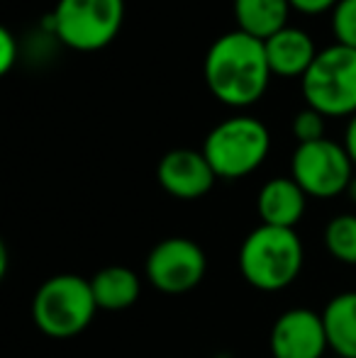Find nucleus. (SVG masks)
<instances>
[{
    "instance_id": "obj_15",
    "label": "nucleus",
    "mask_w": 356,
    "mask_h": 358,
    "mask_svg": "<svg viewBox=\"0 0 356 358\" xmlns=\"http://www.w3.org/2000/svg\"><path fill=\"white\" fill-rule=\"evenodd\" d=\"M329 349L339 358H356V292H339L322 312Z\"/></svg>"
},
{
    "instance_id": "obj_22",
    "label": "nucleus",
    "mask_w": 356,
    "mask_h": 358,
    "mask_svg": "<svg viewBox=\"0 0 356 358\" xmlns=\"http://www.w3.org/2000/svg\"><path fill=\"white\" fill-rule=\"evenodd\" d=\"M347 195H349V200L352 203H356V176L352 178V183H349V188H347Z\"/></svg>"
},
{
    "instance_id": "obj_21",
    "label": "nucleus",
    "mask_w": 356,
    "mask_h": 358,
    "mask_svg": "<svg viewBox=\"0 0 356 358\" xmlns=\"http://www.w3.org/2000/svg\"><path fill=\"white\" fill-rule=\"evenodd\" d=\"M344 149H347L349 159H352V164L356 166V115L349 117L347 132H344Z\"/></svg>"
},
{
    "instance_id": "obj_16",
    "label": "nucleus",
    "mask_w": 356,
    "mask_h": 358,
    "mask_svg": "<svg viewBox=\"0 0 356 358\" xmlns=\"http://www.w3.org/2000/svg\"><path fill=\"white\" fill-rule=\"evenodd\" d=\"M325 246L339 264L356 266V215H337L325 227Z\"/></svg>"
},
{
    "instance_id": "obj_14",
    "label": "nucleus",
    "mask_w": 356,
    "mask_h": 358,
    "mask_svg": "<svg viewBox=\"0 0 356 358\" xmlns=\"http://www.w3.org/2000/svg\"><path fill=\"white\" fill-rule=\"evenodd\" d=\"M288 0H234L237 29L266 42L276 32L288 27Z\"/></svg>"
},
{
    "instance_id": "obj_12",
    "label": "nucleus",
    "mask_w": 356,
    "mask_h": 358,
    "mask_svg": "<svg viewBox=\"0 0 356 358\" xmlns=\"http://www.w3.org/2000/svg\"><path fill=\"white\" fill-rule=\"evenodd\" d=\"M305 203L308 195L295 183L293 178H273L262 185L257 198V210L262 217V224L283 227V229H295L305 215Z\"/></svg>"
},
{
    "instance_id": "obj_6",
    "label": "nucleus",
    "mask_w": 356,
    "mask_h": 358,
    "mask_svg": "<svg viewBox=\"0 0 356 358\" xmlns=\"http://www.w3.org/2000/svg\"><path fill=\"white\" fill-rule=\"evenodd\" d=\"M124 0H59L49 15L52 32L73 52H98L120 34Z\"/></svg>"
},
{
    "instance_id": "obj_5",
    "label": "nucleus",
    "mask_w": 356,
    "mask_h": 358,
    "mask_svg": "<svg viewBox=\"0 0 356 358\" xmlns=\"http://www.w3.org/2000/svg\"><path fill=\"white\" fill-rule=\"evenodd\" d=\"M308 108L325 117L356 115V49L332 44L318 52L313 66L300 78Z\"/></svg>"
},
{
    "instance_id": "obj_4",
    "label": "nucleus",
    "mask_w": 356,
    "mask_h": 358,
    "mask_svg": "<svg viewBox=\"0 0 356 358\" xmlns=\"http://www.w3.org/2000/svg\"><path fill=\"white\" fill-rule=\"evenodd\" d=\"M271 134L262 120L252 115H234L222 120L205 137L203 154L210 161L215 176L237 180L254 173L266 161Z\"/></svg>"
},
{
    "instance_id": "obj_2",
    "label": "nucleus",
    "mask_w": 356,
    "mask_h": 358,
    "mask_svg": "<svg viewBox=\"0 0 356 358\" xmlns=\"http://www.w3.org/2000/svg\"><path fill=\"white\" fill-rule=\"evenodd\" d=\"M303 241L295 229L259 224L247 234L239 249L242 278L257 290H283L300 275Z\"/></svg>"
},
{
    "instance_id": "obj_1",
    "label": "nucleus",
    "mask_w": 356,
    "mask_h": 358,
    "mask_svg": "<svg viewBox=\"0 0 356 358\" xmlns=\"http://www.w3.org/2000/svg\"><path fill=\"white\" fill-rule=\"evenodd\" d=\"M203 76L208 90L220 103L229 108H249L264 98L273 73L262 39L232 29L210 44Z\"/></svg>"
},
{
    "instance_id": "obj_9",
    "label": "nucleus",
    "mask_w": 356,
    "mask_h": 358,
    "mask_svg": "<svg viewBox=\"0 0 356 358\" xmlns=\"http://www.w3.org/2000/svg\"><path fill=\"white\" fill-rule=\"evenodd\" d=\"M329 349L322 315L308 307H293L273 322L271 354L273 358H322Z\"/></svg>"
},
{
    "instance_id": "obj_3",
    "label": "nucleus",
    "mask_w": 356,
    "mask_h": 358,
    "mask_svg": "<svg viewBox=\"0 0 356 358\" xmlns=\"http://www.w3.org/2000/svg\"><path fill=\"white\" fill-rule=\"evenodd\" d=\"M95 297L90 280L73 273L47 278L32 297V320L42 334L52 339L78 336L95 317Z\"/></svg>"
},
{
    "instance_id": "obj_8",
    "label": "nucleus",
    "mask_w": 356,
    "mask_h": 358,
    "mask_svg": "<svg viewBox=\"0 0 356 358\" xmlns=\"http://www.w3.org/2000/svg\"><path fill=\"white\" fill-rule=\"evenodd\" d=\"M205 271H208V261L203 249L185 236H169L159 241L149 251L144 264L147 280L166 295L193 290L205 278Z\"/></svg>"
},
{
    "instance_id": "obj_7",
    "label": "nucleus",
    "mask_w": 356,
    "mask_h": 358,
    "mask_svg": "<svg viewBox=\"0 0 356 358\" xmlns=\"http://www.w3.org/2000/svg\"><path fill=\"white\" fill-rule=\"evenodd\" d=\"M354 164L344 144L320 139V142L298 144L290 161V178L305 190L310 198H334L347 193L352 183Z\"/></svg>"
},
{
    "instance_id": "obj_17",
    "label": "nucleus",
    "mask_w": 356,
    "mask_h": 358,
    "mask_svg": "<svg viewBox=\"0 0 356 358\" xmlns=\"http://www.w3.org/2000/svg\"><path fill=\"white\" fill-rule=\"evenodd\" d=\"M332 32L337 44L356 49V0H339L332 10Z\"/></svg>"
},
{
    "instance_id": "obj_19",
    "label": "nucleus",
    "mask_w": 356,
    "mask_h": 358,
    "mask_svg": "<svg viewBox=\"0 0 356 358\" xmlns=\"http://www.w3.org/2000/svg\"><path fill=\"white\" fill-rule=\"evenodd\" d=\"M20 59V47L17 39L10 29H0V73H8L15 66V62Z\"/></svg>"
},
{
    "instance_id": "obj_11",
    "label": "nucleus",
    "mask_w": 356,
    "mask_h": 358,
    "mask_svg": "<svg viewBox=\"0 0 356 358\" xmlns=\"http://www.w3.org/2000/svg\"><path fill=\"white\" fill-rule=\"evenodd\" d=\"M271 73L278 78H303L318 57L313 37L300 27H283L264 42Z\"/></svg>"
},
{
    "instance_id": "obj_13",
    "label": "nucleus",
    "mask_w": 356,
    "mask_h": 358,
    "mask_svg": "<svg viewBox=\"0 0 356 358\" xmlns=\"http://www.w3.org/2000/svg\"><path fill=\"white\" fill-rule=\"evenodd\" d=\"M90 290H93L98 310L120 312L139 300L142 283H139L137 273L127 266H108L90 278Z\"/></svg>"
},
{
    "instance_id": "obj_18",
    "label": "nucleus",
    "mask_w": 356,
    "mask_h": 358,
    "mask_svg": "<svg viewBox=\"0 0 356 358\" xmlns=\"http://www.w3.org/2000/svg\"><path fill=\"white\" fill-rule=\"evenodd\" d=\"M293 134L298 144H310L325 139V115L313 108H303L293 117Z\"/></svg>"
},
{
    "instance_id": "obj_10",
    "label": "nucleus",
    "mask_w": 356,
    "mask_h": 358,
    "mask_svg": "<svg viewBox=\"0 0 356 358\" xmlns=\"http://www.w3.org/2000/svg\"><path fill=\"white\" fill-rule=\"evenodd\" d=\"M157 178L169 195L178 200H198L213 190L215 176L203 149H171L159 161Z\"/></svg>"
},
{
    "instance_id": "obj_20",
    "label": "nucleus",
    "mask_w": 356,
    "mask_h": 358,
    "mask_svg": "<svg viewBox=\"0 0 356 358\" xmlns=\"http://www.w3.org/2000/svg\"><path fill=\"white\" fill-rule=\"evenodd\" d=\"M288 3L290 8L303 15H320V13H327V10H334V5L339 0H288Z\"/></svg>"
}]
</instances>
